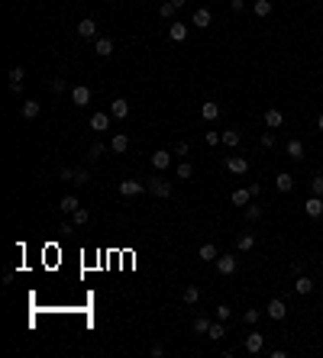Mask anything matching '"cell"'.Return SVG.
<instances>
[{
  "label": "cell",
  "instance_id": "1",
  "mask_svg": "<svg viewBox=\"0 0 323 358\" xmlns=\"http://www.w3.org/2000/svg\"><path fill=\"white\" fill-rule=\"evenodd\" d=\"M146 187H149V194L162 197V200H168V197H171V191H175V187H171V181H165V178H152Z\"/></svg>",
  "mask_w": 323,
  "mask_h": 358
},
{
  "label": "cell",
  "instance_id": "2",
  "mask_svg": "<svg viewBox=\"0 0 323 358\" xmlns=\"http://www.w3.org/2000/svg\"><path fill=\"white\" fill-rule=\"evenodd\" d=\"M265 313H269V319L281 323V319L288 316V304L281 300V297H271V300H269V307H265Z\"/></svg>",
  "mask_w": 323,
  "mask_h": 358
},
{
  "label": "cell",
  "instance_id": "3",
  "mask_svg": "<svg viewBox=\"0 0 323 358\" xmlns=\"http://www.w3.org/2000/svg\"><path fill=\"white\" fill-rule=\"evenodd\" d=\"M116 191H120V197H139V194H146L149 187L142 184V181H120Z\"/></svg>",
  "mask_w": 323,
  "mask_h": 358
},
{
  "label": "cell",
  "instance_id": "4",
  "mask_svg": "<svg viewBox=\"0 0 323 358\" xmlns=\"http://www.w3.org/2000/svg\"><path fill=\"white\" fill-rule=\"evenodd\" d=\"M71 103H75V107H87V103H91V87L87 84H75L71 87Z\"/></svg>",
  "mask_w": 323,
  "mask_h": 358
},
{
  "label": "cell",
  "instance_id": "5",
  "mask_svg": "<svg viewBox=\"0 0 323 358\" xmlns=\"http://www.w3.org/2000/svg\"><path fill=\"white\" fill-rule=\"evenodd\" d=\"M78 36H81V39H97V20H94V16H84V20L78 23Z\"/></svg>",
  "mask_w": 323,
  "mask_h": 358
},
{
  "label": "cell",
  "instance_id": "6",
  "mask_svg": "<svg viewBox=\"0 0 323 358\" xmlns=\"http://www.w3.org/2000/svg\"><path fill=\"white\" fill-rule=\"evenodd\" d=\"M304 213H307L310 219H320L323 216V197H307V200H304Z\"/></svg>",
  "mask_w": 323,
  "mask_h": 358
},
{
  "label": "cell",
  "instance_id": "7",
  "mask_svg": "<svg viewBox=\"0 0 323 358\" xmlns=\"http://www.w3.org/2000/svg\"><path fill=\"white\" fill-rule=\"evenodd\" d=\"M226 171H230V174H246L249 171V158L230 155V158H226Z\"/></svg>",
  "mask_w": 323,
  "mask_h": 358
},
{
  "label": "cell",
  "instance_id": "8",
  "mask_svg": "<svg viewBox=\"0 0 323 358\" xmlns=\"http://www.w3.org/2000/svg\"><path fill=\"white\" fill-rule=\"evenodd\" d=\"M216 117H220V103L216 100H204L200 103V119H204V123H214Z\"/></svg>",
  "mask_w": 323,
  "mask_h": 358
},
{
  "label": "cell",
  "instance_id": "9",
  "mask_svg": "<svg viewBox=\"0 0 323 358\" xmlns=\"http://www.w3.org/2000/svg\"><path fill=\"white\" fill-rule=\"evenodd\" d=\"M191 23L197 26V29H207V26L214 23V13H210L207 7H197V10H194V16H191Z\"/></svg>",
  "mask_w": 323,
  "mask_h": 358
},
{
  "label": "cell",
  "instance_id": "10",
  "mask_svg": "<svg viewBox=\"0 0 323 358\" xmlns=\"http://www.w3.org/2000/svg\"><path fill=\"white\" fill-rule=\"evenodd\" d=\"M87 126H91V129H97V133H104V129H110V113H104V110H97V113H91V119H87Z\"/></svg>",
  "mask_w": 323,
  "mask_h": 358
},
{
  "label": "cell",
  "instance_id": "11",
  "mask_svg": "<svg viewBox=\"0 0 323 358\" xmlns=\"http://www.w3.org/2000/svg\"><path fill=\"white\" fill-rule=\"evenodd\" d=\"M242 345H246L249 355H259V352L265 349V335H262V333H252V335H246V342H242Z\"/></svg>",
  "mask_w": 323,
  "mask_h": 358
},
{
  "label": "cell",
  "instance_id": "12",
  "mask_svg": "<svg viewBox=\"0 0 323 358\" xmlns=\"http://www.w3.org/2000/svg\"><path fill=\"white\" fill-rule=\"evenodd\" d=\"M168 165H171V152H168V148H159V152H152V168H155V171H165Z\"/></svg>",
  "mask_w": 323,
  "mask_h": 358
},
{
  "label": "cell",
  "instance_id": "13",
  "mask_svg": "<svg viewBox=\"0 0 323 358\" xmlns=\"http://www.w3.org/2000/svg\"><path fill=\"white\" fill-rule=\"evenodd\" d=\"M214 265H216V271L223 274V278H230V274L236 271V258H233V255H220Z\"/></svg>",
  "mask_w": 323,
  "mask_h": 358
},
{
  "label": "cell",
  "instance_id": "14",
  "mask_svg": "<svg viewBox=\"0 0 323 358\" xmlns=\"http://www.w3.org/2000/svg\"><path fill=\"white\" fill-rule=\"evenodd\" d=\"M94 52H97L100 58L113 55V39H110V36H97V39H94Z\"/></svg>",
  "mask_w": 323,
  "mask_h": 358
},
{
  "label": "cell",
  "instance_id": "15",
  "mask_svg": "<svg viewBox=\"0 0 323 358\" xmlns=\"http://www.w3.org/2000/svg\"><path fill=\"white\" fill-rule=\"evenodd\" d=\"M110 117H113V119H126V117H130V103H126L123 97H116V100L110 103Z\"/></svg>",
  "mask_w": 323,
  "mask_h": 358
},
{
  "label": "cell",
  "instance_id": "16",
  "mask_svg": "<svg viewBox=\"0 0 323 358\" xmlns=\"http://www.w3.org/2000/svg\"><path fill=\"white\" fill-rule=\"evenodd\" d=\"M185 3H188V0H165V3H162V7H159V16H165V20H171V16H175L178 10L185 7Z\"/></svg>",
  "mask_w": 323,
  "mask_h": 358
},
{
  "label": "cell",
  "instance_id": "17",
  "mask_svg": "<svg viewBox=\"0 0 323 358\" xmlns=\"http://www.w3.org/2000/svg\"><path fill=\"white\" fill-rule=\"evenodd\" d=\"M265 126H269V129H278V126H285V113H281L278 107L265 110Z\"/></svg>",
  "mask_w": 323,
  "mask_h": 358
},
{
  "label": "cell",
  "instance_id": "18",
  "mask_svg": "<svg viewBox=\"0 0 323 358\" xmlns=\"http://www.w3.org/2000/svg\"><path fill=\"white\" fill-rule=\"evenodd\" d=\"M7 78H10V91H13V94L23 91V78H26V71H23V68H10Z\"/></svg>",
  "mask_w": 323,
  "mask_h": 358
},
{
  "label": "cell",
  "instance_id": "19",
  "mask_svg": "<svg viewBox=\"0 0 323 358\" xmlns=\"http://www.w3.org/2000/svg\"><path fill=\"white\" fill-rule=\"evenodd\" d=\"M168 39H171V42H185V39H188V26L175 20V23L168 26Z\"/></svg>",
  "mask_w": 323,
  "mask_h": 358
},
{
  "label": "cell",
  "instance_id": "20",
  "mask_svg": "<svg viewBox=\"0 0 323 358\" xmlns=\"http://www.w3.org/2000/svg\"><path fill=\"white\" fill-rule=\"evenodd\" d=\"M285 152H288V158H294V162H300V158H304V142H300V139H288Z\"/></svg>",
  "mask_w": 323,
  "mask_h": 358
},
{
  "label": "cell",
  "instance_id": "21",
  "mask_svg": "<svg viewBox=\"0 0 323 358\" xmlns=\"http://www.w3.org/2000/svg\"><path fill=\"white\" fill-rule=\"evenodd\" d=\"M78 207H81V200H78L75 194H65L62 200H58V210H62V213H68V216H71V213L78 210Z\"/></svg>",
  "mask_w": 323,
  "mask_h": 358
},
{
  "label": "cell",
  "instance_id": "22",
  "mask_svg": "<svg viewBox=\"0 0 323 358\" xmlns=\"http://www.w3.org/2000/svg\"><path fill=\"white\" fill-rule=\"evenodd\" d=\"M230 200L236 203V207H249V203H252V191H249V187H239V191H233Z\"/></svg>",
  "mask_w": 323,
  "mask_h": 358
},
{
  "label": "cell",
  "instance_id": "23",
  "mask_svg": "<svg viewBox=\"0 0 323 358\" xmlns=\"http://www.w3.org/2000/svg\"><path fill=\"white\" fill-rule=\"evenodd\" d=\"M275 187L281 191V194H288V191H294V178L288 171H278V178H275Z\"/></svg>",
  "mask_w": 323,
  "mask_h": 358
},
{
  "label": "cell",
  "instance_id": "24",
  "mask_svg": "<svg viewBox=\"0 0 323 358\" xmlns=\"http://www.w3.org/2000/svg\"><path fill=\"white\" fill-rule=\"evenodd\" d=\"M197 255H200V262H216V258H220V252H216V245H214V242H204Z\"/></svg>",
  "mask_w": 323,
  "mask_h": 358
},
{
  "label": "cell",
  "instance_id": "25",
  "mask_svg": "<svg viewBox=\"0 0 323 358\" xmlns=\"http://www.w3.org/2000/svg\"><path fill=\"white\" fill-rule=\"evenodd\" d=\"M110 148H113V152H120V155H123L126 148H130V136H126V133H116L113 139H110Z\"/></svg>",
  "mask_w": 323,
  "mask_h": 358
},
{
  "label": "cell",
  "instance_id": "26",
  "mask_svg": "<svg viewBox=\"0 0 323 358\" xmlns=\"http://www.w3.org/2000/svg\"><path fill=\"white\" fill-rule=\"evenodd\" d=\"M294 290H297L300 297H304V294H310V290H314V281H310L307 274H297V281H294Z\"/></svg>",
  "mask_w": 323,
  "mask_h": 358
},
{
  "label": "cell",
  "instance_id": "27",
  "mask_svg": "<svg viewBox=\"0 0 323 358\" xmlns=\"http://www.w3.org/2000/svg\"><path fill=\"white\" fill-rule=\"evenodd\" d=\"M239 142H242V133H239V129H223V145L226 148H236Z\"/></svg>",
  "mask_w": 323,
  "mask_h": 358
},
{
  "label": "cell",
  "instance_id": "28",
  "mask_svg": "<svg viewBox=\"0 0 323 358\" xmlns=\"http://www.w3.org/2000/svg\"><path fill=\"white\" fill-rule=\"evenodd\" d=\"M252 245H255V233H242L236 239V249L239 252H252Z\"/></svg>",
  "mask_w": 323,
  "mask_h": 358
},
{
  "label": "cell",
  "instance_id": "29",
  "mask_svg": "<svg viewBox=\"0 0 323 358\" xmlns=\"http://www.w3.org/2000/svg\"><path fill=\"white\" fill-rule=\"evenodd\" d=\"M39 110H42V103H39V100H26L23 103V119H36Z\"/></svg>",
  "mask_w": 323,
  "mask_h": 358
},
{
  "label": "cell",
  "instance_id": "30",
  "mask_svg": "<svg viewBox=\"0 0 323 358\" xmlns=\"http://www.w3.org/2000/svg\"><path fill=\"white\" fill-rule=\"evenodd\" d=\"M181 300H185L188 307H194V304H200V287H185V294H181Z\"/></svg>",
  "mask_w": 323,
  "mask_h": 358
},
{
  "label": "cell",
  "instance_id": "31",
  "mask_svg": "<svg viewBox=\"0 0 323 358\" xmlns=\"http://www.w3.org/2000/svg\"><path fill=\"white\" fill-rule=\"evenodd\" d=\"M71 184H75V187L91 184V171H87V168H75V178H71Z\"/></svg>",
  "mask_w": 323,
  "mask_h": 358
},
{
  "label": "cell",
  "instance_id": "32",
  "mask_svg": "<svg viewBox=\"0 0 323 358\" xmlns=\"http://www.w3.org/2000/svg\"><path fill=\"white\" fill-rule=\"evenodd\" d=\"M226 335V329H223V319H216V323H210V333H207V339H214V342H220Z\"/></svg>",
  "mask_w": 323,
  "mask_h": 358
},
{
  "label": "cell",
  "instance_id": "33",
  "mask_svg": "<svg viewBox=\"0 0 323 358\" xmlns=\"http://www.w3.org/2000/svg\"><path fill=\"white\" fill-rule=\"evenodd\" d=\"M252 13H255V16H262V20H265V16L271 13V0H255V3H252Z\"/></svg>",
  "mask_w": 323,
  "mask_h": 358
},
{
  "label": "cell",
  "instance_id": "34",
  "mask_svg": "<svg viewBox=\"0 0 323 358\" xmlns=\"http://www.w3.org/2000/svg\"><path fill=\"white\" fill-rule=\"evenodd\" d=\"M175 174H178V178H181V181L194 178V165H191V162H181V165H178V168H175Z\"/></svg>",
  "mask_w": 323,
  "mask_h": 358
},
{
  "label": "cell",
  "instance_id": "35",
  "mask_svg": "<svg viewBox=\"0 0 323 358\" xmlns=\"http://www.w3.org/2000/svg\"><path fill=\"white\" fill-rule=\"evenodd\" d=\"M194 333H197V335H207L210 333V319L207 316H197V319H194Z\"/></svg>",
  "mask_w": 323,
  "mask_h": 358
},
{
  "label": "cell",
  "instance_id": "36",
  "mask_svg": "<svg viewBox=\"0 0 323 358\" xmlns=\"http://www.w3.org/2000/svg\"><path fill=\"white\" fill-rule=\"evenodd\" d=\"M87 219H91V216H87V210H84V207H78V210L71 213V223H75V226H84Z\"/></svg>",
  "mask_w": 323,
  "mask_h": 358
},
{
  "label": "cell",
  "instance_id": "37",
  "mask_svg": "<svg viewBox=\"0 0 323 358\" xmlns=\"http://www.w3.org/2000/svg\"><path fill=\"white\" fill-rule=\"evenodd\" d=\"M259 319H262V313H259V310H246V313H242V323H246V326H255Z\"/></svg>",
  "mask_w": 323,
  "mask_h": 358
},
{
  "label": "cell",
  "instance_id": "38",
  "mask_svg": "<svg viewBox=\"0 0 323 358\" xmlns=\"http://www.w3.org/2000/svg\"><path fill=\"white\" fill-rule=\"evenodd\" d=\"M262 216V207H255V203H249V207H246V219H249V223H255V219H259Z\"/></svg>",
  "mask_w": 323,
  "mask_h": 358
},
{
  "label": "cell",
  "instance_id": "39",
  "mask_svg": "<svg viewBox=\"0 0 323 358\" xmlns=\"http://www.w3.org/2000/svg\"><path fill=\"white\" fill-rule=\"evenodd\" d=\"M49 87H52L55 94H62L65 87H68V81H65V78H52V81H49Z\"/></svg>",
  "mask_w": 323,
  "mask_h": 358
},
{
  "label": "cell",
  "instance_id": "40",
  "mask_svg": "<svg viewBox=\"0 0 323 358\" xmlns=\"http://www.w3.org/2000/svg\"><path fill=\"white\" fill-rule=\"evenodd\" d=\"M310 191H314L317 197H323V174H317V178L310 181Z\"/></svg>",
  "mask_w": 323,
  "mask_h": 358
},
{
  "label": "cell",
  "instance_id": "41",
  "mask_svg": "<svg viewBox=\"0 0 323 358\" xmlns=\"http://www.w3.org/2000/svg\"><path fill=\"white\" fill-rule=\"evenodd\" d=\"M104 152H107V145H104V142H94V145H91V158H100Z\"/></svg>",
  "mask_w": 323,
  "mask_h": 358
},
{
  "label": "cell",
  "instance_id": "42",
  "mask_svg": "<svg viewBox=\"0 0 323 358\" xmlns=\"http://www.w3.org/2000/svg\"><path fill=\"white\" fill-rule=\"evenodd\" d=\"M271 145H275V133L269 129V133H262V148H271Z\"/></svg>",
  "mask_w": 323,
  "mask_h": 358
},
{
  "label": "cell",
  "instance_id": "43",
  "mask_svg": "<svg viewBox=\"0 0 323 358\" xmlns=\"http://www.w3.org/2000/svg\"><path fill=\"white\" fill-rule=\"evenodd\" d=\"M230 307H226V304H220V307H216V319H223V323H226V319H230Z\"/></svg>",
  "mask_w": 323,
  "mask_h": 358
},
{
  "label": "cell",
  "instance_id": "44",
  "mask_svg": "<svg viewBox=\"0 0 323 358\" xmlns=\"http://www.w3.org/2000/svg\"><path fill=\"white\" fill-rule=\"evenodd\" d=\"M216 142H223V133H214V129H210L207 133V145H216Z\"/></svg>",
  "mask_w": 323,
  "mask_h": 358
},
{
  "label": "cell",
  "instance_id": "45",
  "mask_svg": "<svg viewBox=\"0 0 323 358\" xmlns=\"http://www.w3.org/2000/svg\"><path fill=\"white\" fill-rule=\"evenodd\" d=\"M188 148H191L188 142H175V155H188Z\"/></svg>",
  "mask_w": 323,
  "mask_h": 358
},
{
  "label": "cell",
  "instance_id": "46",
  "mask_svg": "<svg viewBox=\"0 0 323 358\" xmlns=\"http://www.w3.org/2000/svg\"><path fill=\"white\" fill-rule=\"evenodd\" d=\"M149 352H152V358H162V355H165V345H159V342H155Z\"/></svg>",
  "mask_w": 323,
  "mask_h": 358
},
{
  "label": "cell",
  "instance_id": "47",
  "mask_svg": "<svg viewBox=\"0 0 323 358\" xmlns=\"http://www.w3.org/2000/svg\"><path fill=\"white\" fill-rule=\"evenodd\" d=\"M58 174H62V181H71V178H75V168H62Z\"/></svg>",
  "mask_w": 323,
  "mask_h": 358
},
{
  "label": "cell",
  "instance_id": "48",
  "mask_svg": "<svg viewBox=\"0 0 323 358\" xmlns=\"http://www.w3.org/2000/svg\"><path fill=\"white\" fill-rule=\"evenodd\" d=\"M230 7H233V10H236V13H239V10L246 7V0H230Z\"/></svg>",
  "mask_w": 323,
  "mask_h": 358
},
{
  "label": "cell",
  "instance_id": "49",
  "mask_svg": "<svg viewBox=\"0 0 323 358\" xmlns=\"http://www.w3.org/2000/svg\"><path fill=\"white\" fill-rule=\"evenodd\" d=\"M317 129H320V133H323V113H320V117H317Z\"/></svg>",
  "mask_w": 323,
  "mask_h": 358
},
{
  "label": "cell",
  "instance_id": "50",
  "mask_svg": "<svg viewBox=\"0 0 323 358\" xmlns=\"http://www.w3.org/2000/svg\"><path fill=\"white\" fill-rule=\"evenodd\" d=\"M320 36H323V29H320Z\"/></svg>",
  "mask_w": 323,
  "mask_h": 358
}]
</instances>
